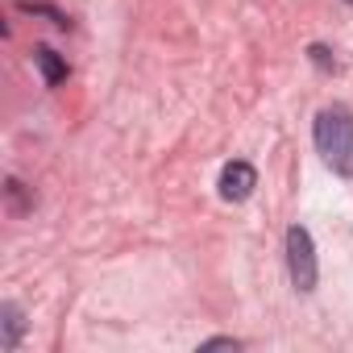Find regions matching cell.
<instances>
[{
    "mask_svg": "<svg viewBox=\"0 0 353 353\" xmlns=\"http://www.w3.org/2000/svg\"><path fill=\"white\" fill-rule=\"evenodd\" d=\"M312 141L328 170H336L341 179H353V112L345 104H328L316 112Z\"/></svg>",
    "mask_w": 353,
    "mask_h": 353,
    "instance_id": "6da1fadb",
    "label": "cell"
},
{
    "mask_svg": "<svg viewBox=\"0 0 353 353\" xmlns=\"http://www.w3.org/2000/svg\"><path fill=\"white\" fill-rule=\"evenodd\" d=\"M287 266H291L295 291H312L316 287V245H312V233L303 225L287 229Z\"/></svg>",
    "mask_w": 353,
    "mask_h": 353,
    "instance_id": "7a4b0ae2",
    "label": "cell"
},
{
    "mask_svg": "<svg viewBox=\"0 0 353 353\" xmlns=\"http://www.w3.org/2000/svg\"><path fill=\"white\" fill-rule=\"evenodd\" d=\"M254 188H258V170L250 166V162H229L225 170H221V196L225 200H233V204H241V200H250L254 196Z\"/></svg>",
    "mask_w": 353,
    "mask_h": 353,
    "instance_id": "3957f363",
    "label": "cell"
},
{
    "mask_svg": "<svg viewBox=\"0 0 353 353\" xmlns=\"http://www.w3.org/2000/svg\"><path fill=\"white\" fill-rule=\"evenodd\" d=\"M34 63H38V71H42L46 88H59V83L67 79V63H63L50 46H34Z\"/></svg>",
    "mask_w": 353,
    "mask_h": 353,
    "instance_id": "277c9868",
    "label": "cell"
},
{
    "mask_svg": "<svg viewBox=\"0 0 353 353\" xmlns=\"http://www.w3.org/2000/svg\"><path fill=\"white\" fill-rule=\"evenodd\" d=\"M0 316H5V349H17V341H21V332H26V316H21V307L17 303H5L0 307Z\"/></svg>",
    "mask_w": 353,
    "mask_h": 353,
    "instance_id": "5b68a950",
    "label": "cell"
},
{
    "mask_svg": "<svg viewBox=\"0 0 353 353\" xmlns=\"http://www.w3.org/2000/svg\"><path fill=\"white\" fill-rule=\"evenodd\" d=\"M241 341H233V336H212V341H204V349H237Z\"/></svg>",
    "mask_w": 353,
    "mask_h": 353,
    "instance_id": "8992f818",
    "label": "cell"
},
{
    "mask_svg": "<svg viewBox=\"0 0 353 353\" xmlns=\"http://www.w3.org/2000/svg\"><path fill=\"white\" fill-rule=\"evenodd\" d=\"M312 63H316V67H332V59H328L324 46H312Z\"/></svg>",
    "mask_w": 353,
    "mask_h": 353,
    "instance_id": "52a82bcc",
    "label": "cell"
},
{
    "mask_svg": "<svg viewBox=\"0 0 353 353\" xmlns=\"http://www.w3.org/2000/svg\"><path fill=\"white\" fill-rule=\"evenodd\" d=\"M345 5H353V0H345Z\"/></svg>",
    "mask_w": 353,
    "mask_h": 353,
    "instance_id": "ba28073f",
    "label": "cell"
}]
</instances>
